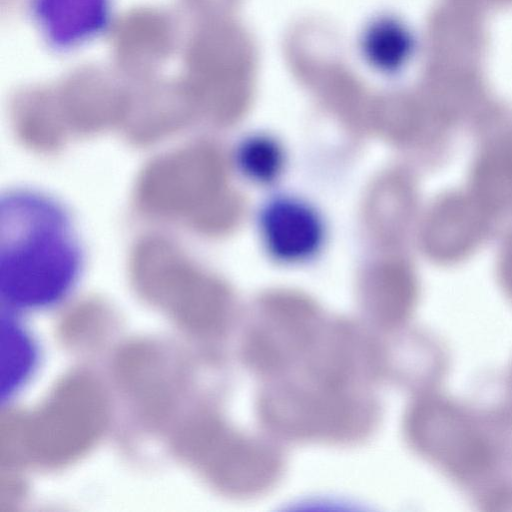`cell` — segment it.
<instances>
[{"instance_id":"obj_1","label":"cell","mask_w":512,"mask_h":512,"mask_svg":"<svg viewBox=\"0 0 512 512\" xmlns=\"http://www.w3.org/2000/svg\"><path fill=\"white\" fill-rule=\"evenodd\" d=\"M1 293L10 303L37 307L60 299L80 265L70 222L55 203L32 194L2 203Z\"/></svg>"},{"instance_id":"obj_2","label":"cell","mask_w":512,"mask_h":512,"mask_svg":"<svg viewBox=\"0 0 512 512\" xmlns=\"http://www.w3.org/2000/svg\"><path fill=\"white\" fill-rule=\"evenodd\" d=\"M258 411L263 426L277 438L343 444L366 438L380 410L370 388L286 377L267 382Z\"/></svg>"},{"instance_id":"obj_3","label":"cell","mask_w":512,"mask_h":512,"mask_svg":"<svg viewBox=\"0 0 512 512\" xmlns=\"http://www.w3.org/2000/svg\"><path fill=\"white\" fill-rule=\"evenodd\" d=\"M185 449L223 492L252 497L271 488L283 471L279 449L267 440L238 432L217 419L188 431Z\"/></svg>"},{"instance_id":"obj_4","label":"cell","mask_w":512,"mask_h":512,"mask_svg":"<svg viewBox=\"0 0 512 512\" xmlns=\"http://www.w3.org/2000/svg\"><path fill=\"white\" fill-rule=\"evenodd\" d=\"M105 416L102 394L94 383L68 381L28 423V448L46 461L69 459L94 440Z\"/></svg>"},{"instance_id":"obj_5","label":"cell","mask_w":512,"mask_h":512,"mask_svg":"<svg viewBox=\"0 0 512 512\" xmlns=\"http://www.w3.org/2000/svg\"><path fill=\"white\" fill-rule=\"evenodd\" d=\"M405 429L417 451L454 473L476 474L489 464L486 443L468 420L444 401L419 399L407 414Z\"/></svg>"},{"instance_id":"obj_6","label":"cell","mask_w":512,"mask_h":512,"mask_svg":"<svg viewBox=\"0 0 512 512\" xmlns=\"http://www.w3.org/2000/svg\"><path fill=\"white\" fill-rule=\"evenodd\" d=\"M325 322L311 312H264L248 324L242 358L267 382L287 375L317 340Z\"/></svg>"},{"instance_id":"obj_7","label":"cell","mask_w":512,"mask_h":512,"mask_svg":"<svg viewBox=\"0 0 512 512\" xmlns=\"http://www.w3.org/2000/svg\"><path fill=\"white\" fill-rule=\"evenodd\" d=\"M260 242L268 256L284 265L315 259L326 243L322 214L307 200L293 195L269 199L257 218Z\"/></svg>"},{"instance_id":"obj_8","label":"cell","mask_w":512,"mask_h":512,"mask_svg":"<svg viewBox=\"0 0 512 512\" xmlns=\"http://www.w3.org/2000/svg\"><path fill=\"white\" fill-rule=\"evenodd\" d=\"M490 217L470 192L444 196L430 224L433 254L444 262L462 259L481 241Z\"/></svg>"},{"instance_id":"obj_9","label":"cell","mask_w":512,"mask_h":512,"mask_svg":"<svg viewBox=\"0 0 512 512\" xmlns=\"http://www.w3.org/2000/svg\"><path fill=\"white\" fill-rule=\"evenodd\" d=\"M470 193L490 216L512 209V132L482 148L472 170Z\"/></svg>"},{"instance_id":"obj_10","label":"cell","mask_w":512,"mask_h":512,"mask_svg":"<svg viewBox=\"0 0 512 512\" xmlns=\"http://www.w3.org/2000/svg\"><path fill=\"white\" fill-rule=\"evenodd\" d=\"M358 52L363 62L380 75L398 72L411 51V37L396 17L380 13L371 17L358 35Z\"/></svg>"},{"instance_id":"obj_11","label":"cell","mask_w":512,"mask_h":512,"mask_svg":"<svg viewBox=\"0 0 512 512\" xmlns=\"http://www.w3.org/2000/svg\"><path fill=\"white\" fill-rule=\"evenodd\" d=\"M234 158L240 174L258 185H269L277 181L287 163L282 143L265 132L244 137L237 145Z\"/></svg>"},{"instance_id":"obj_12","label":"cell","mask_w":512,"mask_h":512,"mask_svg":"<svg viewBox=\"0 0 512 512\" xmlns=\"http://www.w3.org/2000/svg\"><path fill=\"white\" fill-rule=\"evenodd\" d=\"M34 360L26 335L11 322L3 327L2 391L11 392L27 375Z\"/></svg>"},{"instance_id":"obj_13","label":"cell","mask_w":512,"mask_h":512,"mask_svg":"<svg viewBox=\"0 0 512 512\" xmlns=\"http://www.w3.org/2000/svg\"><path fill=\"white\" fill-rule=\"evenodd\" d=\"M499 271L505 290L512 296V232L503 245Z\"/></svg>"}]
</instances>
